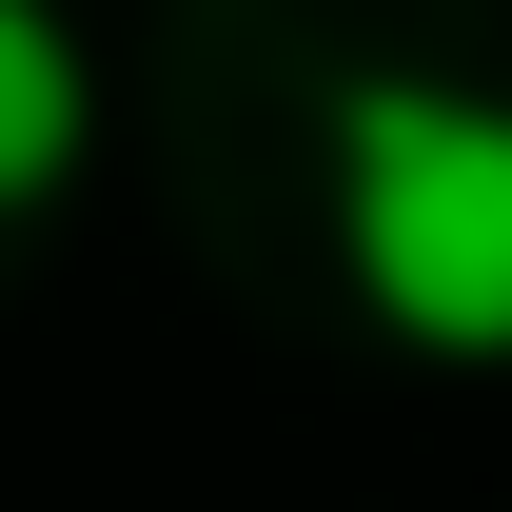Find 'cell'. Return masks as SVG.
Listing matches in <instances>:
<instances>
[{
    "instance_id": "1",
    "label": "cell",
    "mask_w": 512,
    "mask_h": 512,
    "mask_svg": "<svg viewBox=\"0 0 512 512\" xmlns=\"http://www.w3.org/2000/svg\"><path fill=\"white\" fill-rule=\"evenodd\" d=\"M335 256L414 355H512V99L355 79L335 99Z\"/></svg>"
},
{
    "instance_id": "2",
    "label": "cell",
    "mask_w": 512,
    "mask_h": 512,
    "mask_svg": "<svg viewBox=\"0 0 512 512\" xmlns=\"http://www.w3.org/2000/svg\"><path fill=\"white\" fill-rule=\"evenodd\" d=\"M79 119H99V79H79V20H60V0H0V217L79 178Z\"/></svg>"
}]
</instances>
